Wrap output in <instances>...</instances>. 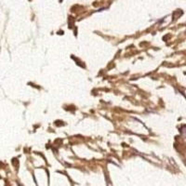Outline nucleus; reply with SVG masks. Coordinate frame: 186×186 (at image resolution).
I'll return each mask as SVG.
<instances>
[{
	"label": "nucleus",
	"instance_id": "obj_1",
	"mask_svg": "<svg viewBox=\"0 0 186 186\" xmlns=\"http://www.w3.org/2000/svg\"><path fill=\"white\" fill-rule=\"evenodd\" d=\"M182 133L186 136V127H184V128H182Z\"/></svg>",
	"mask_w": 186,
	"mask_h": 186
}]
</instances>
